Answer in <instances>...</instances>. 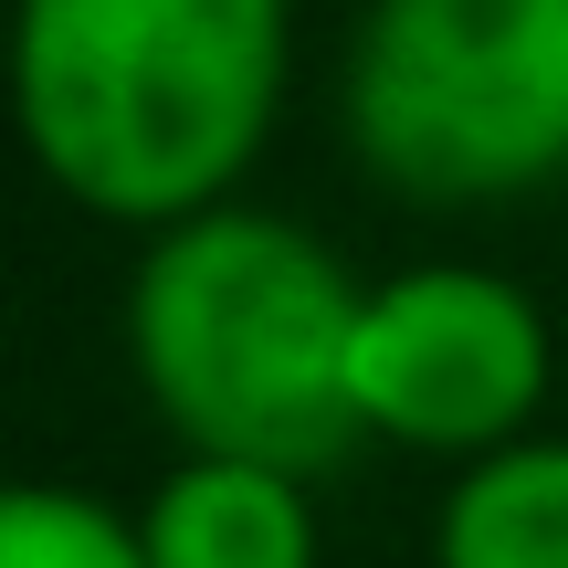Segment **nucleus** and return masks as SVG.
I'll use <instances>...</instances> for the list:
<instances>
[{
	"mask_svg": "<svg viewBox=\"0 0 568 568\" xmlns=\"http://www.w3.org/2000/svg\"><path fill=\"white\" fill-rule=\"evenodd\" d=\"M284 0H21L11 95L32 159L105 222H190L253 169Z\"/></svg>",
	"mask_w": 568,
	"mask_h": 568,
	"instance_id": "obj_1",
	"label": "nucleus"
},
{
	"mask_svg": "<svg viewBox=\"0 0 568 568\" xmlns=\"http://www.w3.org/2000/svg\"><path fill=\"white\" fill-rule=\"evenodd\" d=\"M358 284L337 253L305 243L295 222L264 211H190L159 232L138 264V379L169 410L190 453L222 464H274L295 485L337 474L368 443L347 347H358Z\"/></svg>",
	"mask_w": 568,
	"mask_h": 568,
	"instance_id": "obj_2",
	"label": "nucleus"
},
{
	"mask_svg": "<svg viewBox=\"0 0 568 568\" xmlns=\"http://www.w3.org/2000/svg\"><path fill=\"white\" fill-rule=\"evenodd\" d=\"M347 138L410 201H506L568 169V0H379Z\"/></svg>",
	"mask_w": 568,
	"mask_h": 568,
	"instance_id": "obj_3",
	"label": "nucleus"
},
{
	"mask_svg": "<svg viewBox=\"0 0 568 568\" xmlns=\"http://www.w3.org/2000/svg\"><path fill=\"white\" fill-rule=\"evenodd\" d=\"M347 389H358V422L389 432V443L506 453L527 432L537 389H548V326L516 284L474 264H432L358 305Z\"/></svg>",
	"mask_w": 568,
	"mask_h": 568,
	"instance_id": "obj_4",
	"label": "nucleus"
},
{
	"mask_svg": "<svg viewBox=\"0 0 568 568\" xmlns=\"http://www.w3.org/2000/svg\"><path fill=\"white\" fill-rule=\"evenodd\" d=\"M148 568H316V527H305V485L274 464H180L148 506Z\"/></svg>",
	"mask_w": 568,
	"mask_h": 568,
	"instance_id": "obj_5",
	"label": "nucleus"
},
{
	"mask_svg": "<svg viewBox=\"0 0 568 568\" xmlns=\"http://www.w3.org/2000/svg\"><path fill=\"white\" fill-rule=\"evenodd\" d=\"M443 568H568V443L474 453L443 506Z\"/></svg>",
	"mask_w": 568,
	"mask_h": 568,
	"instance_id": "obj_6",
	"label": "nucleus"
},
{
	"mask_svg": "<svg viewBox=\"0 0 568 568\" xmlns=\"http://www.w3.org/2000/svg\"><path fill=\"white\" fill-rule=\"evenodd\" d=\"M0 568H148V537L63 485H0Z\"/></svg>",
	"mask_w": 568,
	"mask_h": 568,
	"instance_id": "obj_7",
	"label": "nucleus"
}]
</instances>
